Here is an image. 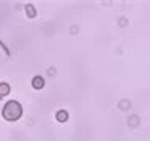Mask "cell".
Here are the masks:
<instances>
[{
  "mask_svg": "<svg viewBox=\"0 0 150 141\" xmlns=\"http://www.w3.org/2000/svg\"><path fill=\"white\" fill-rule=\"evenodd\" d=\"M55 118H57L59 122H67L68 120V113L67 111H59L57 114H55Z\"/></svg>",
  "mask_w": 150,
  "mask_h": 141,
  "instance_id": "3",
  "label": "cell"
},
{
  "mask_svg": "<svg viewBox=\"0 0 150 141\" xmlns=\"http://www.w3.org/2000/svg\"><path fill=\"white\" fill-rule=\"evenodd\" d=\"M25 11H27V13H29V18H35V8L33 6H32V5H27V8H25Z\"/></svg>",
  "mask_w": 150,
  "mask_h": 141,
  "instance_id": "5",
  "label": "cell"
},
{
  "mask_svg": "<svg viewBox=\"0 0 150 141\" xmlns=\"http://www.w3.org/2000/svg\"><path fill=\"white\" fill-rule=\"evenodd\" d=\"M32 86H33V89H43L44 79L41 78V76H35V78L32 79Z\"/></svg>",
  "mask_w": 150,
  "mask_h": 141,
  "instance_id": "2",
  "label": "cell"
},
{
  "mask_svg": "<svg viewBox=\"0 0 150 141\" xmlns=\"http://www.w3.org/2000/svg\"><path fill=\"white\" fill-rule=\"evenodd\" d=\"M10 94V86L6 83H0V95H8Z\"/></svg>",
  "mask_w": 150,
  "mask_h": 141,
  "instance_id": "4",
  "label": "cell"
},
{
  "mask_svg": "<svg viewBox=\"0 0 150 141\" xmlns=\"http://www.w3.org/2000/svg\"><path fill=\"white\" fill-rule=\"evenodd\" d=\"M2 114H3V118H5L6 120H18L19 118H21V114H22V108H21V105H19L18 102L11 100V102H8L5 106H3Z\"/></svg>",
  "mask_w": 150,
  "mask_h": 141,
  "instance_id": "1",
  "label": "cell"
}]
</instances>
